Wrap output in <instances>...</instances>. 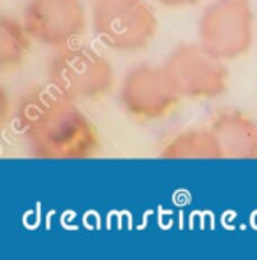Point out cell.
Masks as SVG:
<instances>
[{
	"mask_svg": "<svg viewBox=\"0 0 257 260\" xmlns=\"http://www.w3.org/2000/svg\"><path fill=\"white\" fill-rule=\"evenodd\" d=\"M13 123L34 158L81 160L101 150L99 130L78 102L51 86L25 91L14 106Z\"/></svg>",
	"mask_w": 257,
	"mask_h": 260,
	"instance_id": "1",
	"label": "cell"
},
{
	"mask_svg": "<svg viewBox=\"0 0 257 260\" xmlns=\"http://www.w3.org/2000/svg\"><path fill=\"white\" fill-rule=\"evenodd\" d=\"M162 71L180 99L212 101L227 91L229 74L225 62L201 44H178L166 56Z\"/></svg>",
	"mask_w": 257,
	"mask_h": 260,
	"instance_id": "4",
	"label": "cell"
},
{
	"mask_svg": "<svg viewBox=\"0 0 257 260\" xmlns=\"http://www.w3.org/2000/svg\"><path fill=\"white\" fill-rule=\"evenodd\" d=\"M92 28L106 48L134 53L150 46L159 21L147 0H99L92 9Z\"/></svg>",
	"mask_w": 257,
	"mask_h": 260,
	"instance_id": "3",
	"label": "cell"
},
{
	"mask_svg": "<svg viewBox=\"0 0 257 260\" xmlns=\"http://www.w3.org/2000/svg\"><path fill=\"white\" fill-rule=\"evenodd\" d=\"M48 83L56 93L74 102L97 101L115 86V69L101 51L72 43L55 49L49 58Z\"/></svg>",
	"mask_w": 257,
	"mask_h": 260,
	"instance_id": "2",
	"label": "cell"
},
{
	"mask_svg": "<svg viewBox=\"0 0 257 260\" xmlns=\"http://www.w3.org/2000/svg\"><path fill=\"white\" fill-rule=\"evenodd\" d=\"M210 128L222 158H257V123L245 113L236 109L218 111Z\"/></svg>",
	"mask_w": 257,
	"mask_h": 260,
	"instance_id": "8",
	"label": "cell"
},
{
	"mask_svg": "<svg viewBox=\"0 0 257 260\" xmlns=\"http://www.w3.org/2000/svg\"><path fill=\"white\" fill-rule=\"evenodd\" d=\"M32 36L23 20L2 14L0 16V71L9 72L25 63L32 49Z\"/></svg>",
	"mask_w": 257,
	"mask_h": 260,
	"instance_id": "10",
	"label": "cell"
},
{
	"mask_svg": "<svg viewBox=\"0 0 257 260\" xmlns=\"http://www.w3.org/2000/svg\"><path fill=\"white\" fill-rule=\"evenodd\" d=\"M199 44L213 56L236 60L254 44V11L248 0H213L197 23Z\"/></svg>",
	"mask_w": 257,
	"mask_h": 260,
	"instance_id": "5",
	"label": "cell"
},
{
	"mask_svg": "<svg viewBox=\"0 0 257 260\" xmlns=\"http://www.w3.org/2000/svg\"><path fill=\"white\" fill-rule=\"evenodd\" d=\"M11 108V102H9V97H7V91L0 90V123H2V127H6V123L9 120H13V113L9 111Z\"/></svg>",
	"mask_w": 257,
	"mask_h": 260,
	"instance_id": "11",
	"label": "cell"
},
{
	"mask_svg": "<svg viewBox=\"0 0 257 260\" xmlns=\"http://www.w3.org/2000/svg\"><path fill=\"white\" fill-rule=\"evenodd\" d=\"M21 20L36 43L59 49L85 34L87 9L81 0H26Z\"/></svg>",
	"mask_w": 257,
	"mask_h": 260,
	"instance_id": "7",
	"label": "cell"
},
{
	"mask_svg": "<svg viewBox=\"0 0 257 260\" xmlns=\"http://www.w3.org/2000/svg\"><path fill=\"white\" fill-rule=\"evenodd\" d=\"M160 158L182 160V158H222L220 148L217 144L212 128H185L176 136L169 137L160 150Z\"/></svg>",
	"mask_w": 257,
	"mask_h": 260,
	"instance_id": "9",
	"label": "cell"
},
{
	"mask_svg": "<svg viewBox=\"0 0 257 260\" xmlns=\"http://www.w3.org/2000/svg\"><path fill=\"white\" fill-rule=\"evenodd\" d=\"M118 101L127 116L137 121H157L169 116L180 97L167 83L162 65L141 63L124 76Z\"/></svg>",
	"mask_w": 257,
	"mask_h": 260,
	"instance_id": "6",
	"label": "cell"
},
{
	"mask_svg": "<svg viewBox=\"0 0 257 260\" xmlns=\"http://www.w3.org/2000/svg\"><path fill=\"white\" fill-rule=\"evenodd\" d=\"M162 7H169V9H182V7H192L201 0H155Z\"/></svg>",
	"mask_w": 257,
	"mask_h": 260,
	"instance_id": "12",
	"label": "cell"
},
{
	"mask_svg": "<svg viewBox=\"0 0 257 260\" xmlns=\"http://www.w3.org/2000/svg\"><path fill=\"white\" fill-rule=\"evenodd\" d=\"M95 2H99V0H95Z\"/></svg>",
	"mask_w": 257,
	"mask_h": 260,
	"instance_id": "13",
	"label": "cell"
}]
</instances>
